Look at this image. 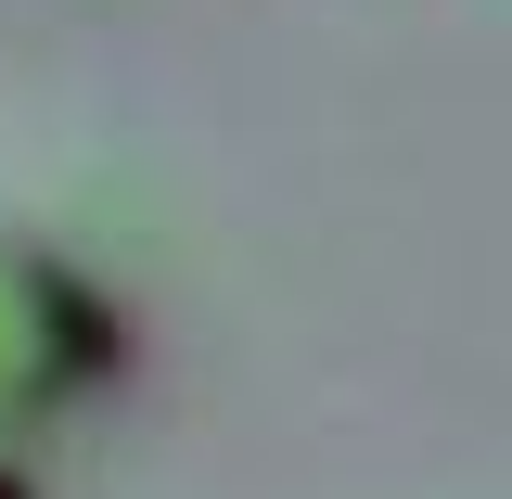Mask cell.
<instances>
[{"mask_svg": "<svg viewBox=\"0 0 512 499\" xmlns=\"http://www.w3.org/2000/svg\"><path fill=\"white\" fill-rule=\"evenodd\" d=\"M0 499H39V461H26V436L0 423Z\"/></svg>", "mask_w": 512, "mask_h": 499, "instance_id": "obj_2", "label": "cell"}, {"mask_svg": "<svg viewBox=\"0 0 512 499\" xmlns=\"http://www.w3.org/2000/svg\"><path fill=\"white\" fill-rule=\"evenodd\" d=\"M116 295L52 244V231H13L0 218V423L26 436V423H52L77 410L90 384L116 372Z\"/></svg>", "mask_w": 512, "mask_h": 499, "instance_id": "obj_1", "label": "cell"}]
</instances>
